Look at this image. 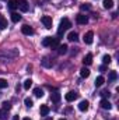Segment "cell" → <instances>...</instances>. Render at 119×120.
<instances>
[{
	"instance_id": "obj_1",
	"label": "cell",
	"mask_w": 119,
	"mask_h": 120,
	"mask_svg": "<svg viewBox=\"0 0 119 120\" xmlns=\"http://www.w3.org/2000/svg\"><path fill=\"white\" fill-rule=\"evenodd\" d=\"M18 56V50L17 49H4L0 52V57H3L4 60H10V59H14Z\"/></svg>"
},
{
	"instance_id": "obj_2",
	"label": "cell",
	"mask_w": 119,
	"mask_h": 120,
	"mask_svg": "<svg viewBox=\"0 0 119 120\" xmlns=\"http://www.w3.org/2000/svg\"><path fill=\"white\" fill-rule=\"evenodd\" d=\"M70 27H71V22H70V20H67V18H63V20L60 21V24H59L58 35H59V36H62V35L64 34V31H67Z\"/></svg>"
},
{
	"instance_id": "obj_3",
	"label": "cell",
	"mask_w": 119,
	"mask_h": 120,
	"mask_svg": "<svg viewBox=\"0 0 119 120\" xmlns=\"http://www.w3.org/2000/svg\"><path fill=\"white\" fill-rule=\"evenodd\" d=\"M41 21H42V24L45 25V28H48V30H51V28H52L53 21H52V18H51L49 15H44V17L41 18Z\"/></svg>"
},
{
	"instance_id": "obj_4",
	"label": "cell",
	"mask_w": 119,
	"mask_h": 120,
	"mask_svg": "<svg viewBox=\"0 0 119 120\" xmlns=\"http://www.w3.org/2000/svg\"><path fill=\"white\" fill-rule=\"evenodd\" d=\"M18 8H20V11L27 13V11L30 10V4H28V1H25V0H18Z\"/></svg>"
},
{
	"instance_id": "obj_5",
	"label": "cell",
	"mask_w": 119,
	"mask_h": 120,
	"mask_svg": "<svg viewBox=\"0 0 119 120\" xmlns=\"http://www.w3.org/2000/svg\"><path fill=\"white\" fill-rule=\"evenodd\" d=\"M92 39H94V32H92V31H88L87 34H84L83 41H84L86 45H91V43H92Z\"/></svg>"
},
{
	"instance_id": "obj_6",
	"label": "cell",
	"mask_w": 119,
	"mask_h": 120,
	"mask_svg": "<svg viewBox=\"0 0 119 120\" xmlns=\"http://www.w3.org/2000/svg\"><path fill=\"white\" fill-rule=\"evenodd\" d=\"M64 98H66V101H67V102H73V101H76V99L79 98V94H77L76 91H70V92H67V94H66V96H64Z\"/></svg>"
},
{
	"instance_id": "obj_7",
	"label": "cell",
	"mask_w": 119,
	"mask_h": 120,
	"mask_svg": "<svg viewBox=\"0 0 119 120\" xmlns=\"http://www.w3.org/2000/svg\"><path fill=\"white\" fill-rule=\"evenodd\" d=\"M76 21H77V24H80V25H86V24L88 22V17L84 15V14H79V15L76 17Z\"/></svg>"
},
{
	"instance_id": "obj_8",
	"label": "cell",
	"mask_w": 119,
	"mask_h": 120,
	"mask_svg": "<svg viewBox=\"0 0 119 120\" xmlns=\"http://www.w3.org/2000/svg\"><path fill=\"white\" fill-rule=\"evenodd\" d=\"M99 106H101L102 109H105V110H111V108H112V105H111V102H109L108 99H101Z\"/></svg>"
},
{
	"instance_id": "obj_9",
	"label": "cell",
	"mask_w": 119,
	"mask_h": 120,
	"mask_svg": "<svg viewBox=\"0 0 119 120\" xmlns=\"http://www.w3.org/2000/svg\"><path fill=\"white\" fill-rule=\"evenodd\" d=\"M21 32L24 34V35H34V30H32V27H30V25H23L21 27Z\"/></svg>"
},
{
	"instance_id": "obj_10",
	"label": "cell",
	"mask_w": 119,
	"mask_h": 120,
	"mask_svg": "<svg viewBox=\"0 0 119 120\" xmlns=\"http://www.w3.org/2000/svg\"><path fill=\"white\" fill-rule=\"evenodd\" d=\"M41 64H42L44 67H46V68H51V67H52V60L49 59L48 56H45L44 59L41 60Z\"/></svg>"
},
{
	"instance_id": "obj_11",
	"label": "cell",
	"mask_w": 119,
	"mask_h": 120,
	"mask_svg": "<svg viewBox=\"0 0 119 120\" xmlns=\"http://www.w3.org/2000/svg\"><path fill=\"white\" fill-rule=\"evenodd\" d=\"M88 108H90L88 101H81V102L79 103V109H80L81 112H86V110H88Z\"/></svg>"
},
{
	"instance_id": "obj_12",
	"label": "cell",
	"mask_w": 119,
	"mask_h": 120,
	"mask_svg": "<svg viewBox=\"0 0 119 120\" xmlns=\"http://www.w3.org/2000/svg\"><path fill=\"white\" fill-rule=\"evenodd\" d=\"M51 101L55 102V103H58V102L60 101V94L58 92V91H53V92L51 94Z\"/></svg>"
},
{
	"instance_id": "obj_13",
	"label": "cell",
	"mask_w": 119,
	"mask_h": 120,
	"mask_svg": "<svg viewBox=\"0 0 119 120\" xmlns=\"http://www.w3.org/2000/svg\"><path fill=\"white\" fill-rule=\"evenodd\" d=\"M67 39H69L70 42H76V41L79 39V34H77V32H74V31H71V32L67 35Z\"/></svg>"
},
{
	"instance_id": "obj_14",
	"label": "cell",
	"mask_w": 119,
	"mask_h": 120,
	"mask_svg": "<svg viewBox=\"0 0 119 120\" xmlns=\"http://www.w3.org/2000/svg\"><path fill=\"white\" fill-rule=\"evenodd\" d=\"M80 75H81V78H87V77H90V70L86 67V66L80 70Z\"/></svg>"
},
{
	"instance_id": "obj_15",
	"label": "cell",
	"mask_w": 119,
	"mask_h": 120,
	"mask_svg": "<svg viewBox=\"0 0 119 120\" xmlns=\"http://www.w3.org/2000/svg\"><path fill=\"white\" fill-rule=\"evenodd\" d=\"M18 7V0H8V8L10 10H16Z\"/></svg>"
},
{
	"instance_id": "obj_16",
	"label": "cell",
	"mask_w": 119,
	"mask_h": 120,
	"mask_svg": "<svg viewBox=\"0 0 119 120\" xmlns=\"http://www.w3.org/2000/svg\"><path fill=\"white\" fill-rule=\"evenodd\" d=\"M59 45H60L59 43V38H52V39H51V45H49V46H51L52 49H56Z\"/></svg>"
},
{
	"instance_id": "obj_17",
	"label": "cell",
	"mask_w": 119,
	"mask_h": 120,
	"mask_svg": "<svg viewBox=\"0 0 119 120\" xmlns=\"http://www.w3.org/2000/svg\"><path fill=\"white\" fill-rule=\"evenodd\" d=\"M67 45H59L58 46V52H59V55H66L67 53Z\"/></svg>"
},
{
	"instance_id": "obj_18",
	"label": "cell",
	"mask_w": 119,
	"mask_h": 120,
	"mask_svg": "<svg viewBox=\"0 0 119 120\" xmlns=\"http://www.w3.org/2000/svg\"><path fill=\"white\" fill-rule=\"evenodd\" d=\"M4 28H7V20L0 14V31H3Z\"/></svg>"
},
{
	"instance_id": "obj_19",
	"label": "cell",
	"mask_w": 119,
	"mask_h": 120,
	"mask_svg": "<svg viewBox=\"0 0 119 120\" xmlns=\"http://www.w3.org/2000/svg\"><path fill=\"white\" fill-rule=\"evenodd\" d=\"M91 63H92V55L88 53V55L84 57V60H83V64H84V66H90Z\"/></svg>"
},
{
	"instance_id": "obj_20",
	"label": "cell",
	"mask_w": 119,
	"mask_h": 120,
	"mask_svg": "<svg viewBox=\"0 0 119 120\" xmlns=\"http://www.w3.org/2000/svg\"><path fill=\"white\" fill-rule=\"evenodd\" d=\"M39 112H41V116H48V113H49V106H46V105H42Z\"/></svg>"
},
{
	"instance_id": "obj_21",
	"label": "cell",
	"mask_w": 119,
	"mask_h": 120,
	"mask_svg": "<svg viewBox=\"0 0 119 120\" xmlns=\"http://www.w3.org/2000/svg\"><path fill=\"white\" fill-rule=\"evenodd\" d=\"M20 20H21V15H20L18 13H14V11H13V13H11V21H13V22H18Z\"/></svg>"
},
{
	"instance_id": "obj_22",
	"label": "cell",
	"mask_w": 119,
	"mask_h": 120,
	"mask_svg": "<svg viewBox=\"0 0 119 120\" xmlns=\"http://www.w3.org/2000/svg\"><path fill=\"white\" fill-rule=\"evenodd\" d=\"M102 6H104V8H112V6H114V0H104V3H102Z\"/></svg>"
},
{
	"instance_id": "obj_23",
	"label": "cell",
	"mask_w": 119,
	"mask_h": 120,
	"mask_svg": "<svg viewBox=\"0 0 119 120\" xmlns=\"http://www.w3.org/2000/svg\"><path fill=\"white\" fill-rule=\"evenodd\" d=\"M104 82H105V80H104V77H102V75H99V77H97V78H95V87H101Z\"/></svg>"
},
{
	"instance_id": "obj_24",
	"label": "cell",
	"mask_w": 119,
	"mask_h": 120,
	"mask_svg": "<svg viewBox=\"0 0 119 120\" xmlns=\"http://www.w3.org/2000/svg\"><path fill=\"white\" fill-rule=\"evenodd\" d=\"M34 95L36 98H42L44 96V91L41 90V88H34Z\"/></svg>"
},
{
	"instance_id": "obj_25",
	"label": "cell",
	"mask_w": 119,
	"mask_h": 120,
	"mask_svg": "<svg viewBox=\"0 0 119 120\" xmlns=\"http://www.w3.org/2000/svg\"><path fill=\"white\" fill-rule=\"evenodd\" d=\"M109 81H115L116 78H118V74H116V71H109Z\"/></svg>"
},
{
	"instance_id": "obj_26",
	"label": "cell",
	"mask_w": 119,
	"mask_h": 120,
	"mask_svg": "<svg viewBox=\"0 0 119 120\" xmlns=\"http://www.w3.org/2000/svg\"><path fill=\"white\" fill-rule=\"evenodd\" d=\"M31 85H32V80H31V78H27V80L24 81V88H25V90H30Z\"/></svg>"
},
{
	"instance_id": "obj_27",
	"label": "cell",
	"mask_w": 119,
	"mask_h": 120,
	"mask_svg": "<svg viewBox=\"0 0 119 120\" xmlns=\"http://www.w3.org/2000/svg\"><path fill=\"white\" fill-rule=\"evenodd\" d=\"M24 103H25L27 108H32V105H34V102H32L31 98H25V99H24Z\"/></svg>"
},
{
	"instance_id": "obj_28",
	"label": "cell",
	"mask_w": 119,
	"mask_h": 120,
	"mask_svg": "<svg viewBox=\"0 0 119 120\" xmlns=\"http://www.w3.org/2000/svg\"><path fill=\"white\" fill-rule=\"evenodd\" d=\"M51 39H52V36H46V38L42 41V45H44V46H49V45H51Z\"/></svg>"
},
{
	"instance_id": "obj_29",
	"label": "cell",
	"mask_w": 119,
	"mask_h": 120,
	"mask_svg": "<svg viewBox=\"0 0 119 120\" xmlns=\"http://www.w3.org/2000/svg\"><path fill=\"white\" fill-rule=\"evenodd\" d=\"M102 61H104V64H109L111 63V56L109 55H104L102 56Z\"/></svg>"
},
{
	"instance_id": "obj_30",
	"label": "cell",
	"mask_w": 119,
	"mask_h": 120,
	"mask_svg": "<svg viewBox=\"0 0 119 120\" xmlns=\"http://www.w3.org/2000/svg\"><path fill=\"white\" fill-rule=\"evenodd\" d=\"M7 85H8L7 80H4V78H0V88H7Z\"/></svg>"
},
{
	"instance_id": "obj_31",
	"label": "cell",
	"mask_w": 119,
	"mask_h": 120,
	"mask_svg": "<svg viewBox=\"0 0 119 120\" xmlns=\"http://www.w3.org/2000/svg\"><path fill=\"white\" fill-rule=\"evenodd\" d=\"M1 105H3V109H4V110H10V109H11V105H10V102H3Z\"/></svg>"
},
{
	"instance_id": "obj_32",
	"label": "cell",
	"mask_w": 119,
	"mask_h": 120,
	"mask_svg": "<svg viewBox=\"0 0 119 120\" xmlns=\"http://www.w3.org/2000/svg\"><path fill=\"white\" fill-rule=\"evenodd\" d=\"M6 112L7 110H4V109L0 110V120H6Z\"/></svg>"
},
{
	"instance_id": "obj_33",
	"label": "cell",
	"mask_w": 119,
	"mask_h": 120,
	"mask_svg": "<svg viewBox=\"0 0 119 120\" xmlns=\"http://www.w3.org/2000/svg\"><path fill=\"white\" fill-rule=\"evenodd\" d=\"M101 95L104 96V99H108V96H109V92H108V91H102V92H101Z\"/></svg>"
},
{
	"instance_id": "obj_34",
	"label": "cell",
	"mask_w": 119,
	"mask_h": 120,
	"mask_svg": "<svg viewBox=\"0 0 119 120\" xmlns=\"http://www.w3.org/2000/svg\"><path fill=\"white\" fill-rule=\"evenodd\" d=\"M81 10H90V6L88 4H83L81 6Z\"/></svg>"
},
{
	"instance_id": "obj_35",
	"label": "cell",
	"mask_w": 119,
	"mask_h": 120,
	"mask_svg": "<svg viewBox=\"0 0 119 120\" xmlns=\"http://www.w3.org/2000/svg\"><path fill=\"white\" fill-rule=\"evenodd\" d=\"M13 120H18V116H14V117H13Z\"/></svg>"
},
{
	"instance_id": "obj_36",
	"label": "cell",
	"mask_w": 119,
	"mask_h": 120,
	"mask_svg": "<svg viewBox=\"0 0 119 120\" xmlns=\"http://www.w3.org/2000/svg\"><path fill=\"white\" fill-rule=\"evenodd\" d=\"M44 120H52V117H45Z\"/></svg>"
},
{
	"instance_id": "obj_37",
	"label": "cell",
	"mask_w": 119,
	"mask_h": 120,
	"mask_svg": "<svg viewBox=\"0 0 119 120\" xmlns=\"http://www.w3.org/2000/svg\"><path fill=\"white\" fill-rule=\"evenodd\" d=\"M24 120H31V119H28V117H25V119H24Z\"/></svg>"
},
{
	"instance_id": "obj_38",
	"label": "cell",
	"mask_w": 119,
	"mask_h": 120,
	"mask_svg": "<svg viewBox=\"0 0 119 120\" xmlns=\"http://www.w3.org/2000/svg\"><path fill=\"white\" fill-rule=\"evenodd\" d=\"M59 120H66V119H64V117H63V119H59Z\"/></svg>"
}]
</instances>
